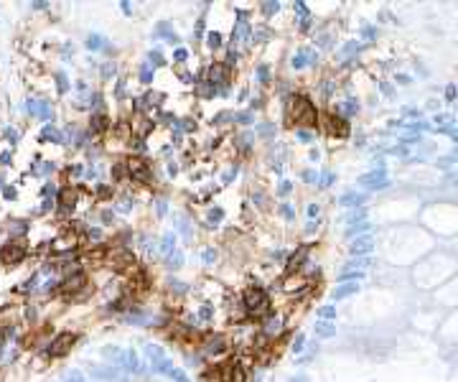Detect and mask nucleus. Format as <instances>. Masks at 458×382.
<instances>
[{
    "mask_svg": "<svg viewBox=\"0 0 458 382\" xmlns=\"http://www.w3.org/2000/svg\"><path fill=\"white\" fill-rule=\"evenodd\" d=\"M179 127H181L183 132H191V130H196V123H193V120H183V123H179ZM181 130H179V132H181Z\"/></svg>",
    "mask_w": 458,
    "mask_h": 382,
    "instance_id": "obj_33",
    "label": "nucleus"
},
{
    "mask_svg": "<svg viewBox=\"0 0 458 382\" xmlns=\"http://www.w3.org/2000/svg\"><path fill=\"white\" fill-rule=\"evenodd\" d=\"M250 120H252V115H247V112L245 115H237V123H250Z\"/></svg>",
    "mask_w": 458,
    "mask_h": 382,
    "instance_id": "obj_55",
    "label": "nucleus"
},
{
    "mask_svg": "<svg viewBox=\"0 0 458 382\" xmlns=\"http://www.w3.org/2000/svg\"><path fill=\"white\" fill-rule=\"evenodd\" d=\"M74 204H77V191H74V189H64V191H61V207H59V212L67 214Z\"/></svg>",
    "mask_w": 458,
    "mask_h": 382,
    "instance_id": "obj_9",
    "label": "nucleus"
},
{
    "mask_svg": "<svg viewBox=\"0 0 458 382\" xmlns=\"http://www.w3.org/2000/svg\"><path fill=\"white\" fill-rule=\"evenodd\" d=\"M359 112V102L357 100H346L341 107H339V115H344V118H354Z\"/></svg>",
    "mask_w": 458,
    "mask_h": 382,
    "instance_id": "obj_13",
    "label": "nucleus"
},
{
    "mask_svg": "<svg viewBox=\"0 0 458 382\" xmlns=\"http://www.w3.org/2000/svg\"><path fill=\"white\" fill-rule=\"evenodd\" d=\"M313 331H316V336H321V339H329V336H334V334H336L334 324H329V321H316Z\"/></svg>",
    "mask_w": 458,
    "mask_h": 382,
    "instance_id": "obj_12",
    "label": "nucleus"
},
{
    "mask_svg": "<svg viewBox=\"0 0 458 382\" xmlns=\"http://www.w3.org/2000/svg\"><path fill=\"white\" fill-rule=\"evenodd\" d=\"M99 46H102V38H99V36H90V38H87V49L97 51Z\"/></svg>",
    "mask_w": 458,
    "mask_h": 382,
    "instance_id": "obj_29",
    "label": "nucleus"
},
{
    "mask_svg": "<svg viewBox=\"0 0 458 382\" xmlns=\"http://www.w3.org/2000/svg\"><path fill=\"white\" fill-rule=\"evenodd\" d=\"M13 196H15V189L8 186V189H5V199H13Z\"/></svg>",
    "mask_w": 458,
    "mask_h": 382,
    "instance_id": "obj_57",
    "label": "nucleus"
},
{
    "mask_svg": "<svg viewBox=\"0 0 458 382\" xmlns=\"http://www.w3.org/2000/svg\"><path fill=\"white\" fill-rule=\"evenodd\" d=\"M77 342V334H59L56 339L49 344V357H64Z\"/></svg>",
    "mask_w": 458,
    "mask_h": 382,
    "instance_id": "obj_3",
    "label": "nucleus"
},
{
    "mask_svg": "<svg viewBox=\"0 0 458 382\" xmlns=\"http://www.w3.org/2000/svg\"><path fill=\"white\" fill-rule=\"evenodd\" d=\"M364 217H366V209H354V212H352V217H349V222L354 224V222H362Z\"/></svg>",
    "mask_w": 458,
    "mask_h": 382,
    "instance_id": "obj_31",
    "label": "nucleus"
},
{
    "mask_svg": "<svg viewBox=\"0 0 458 382\" xmlns=\"http://www.w3.org/2000/svg\"><path fill=\"white\" fill-rule=\"evenodd\" d=\"M54 194H56V189H54V186H43V196H46V199H49V196H54Z\"/></svg>",
    "mask_w": 458,
    "mask_h": 382,
    "instance_id": "obj_53",
    "label": "nucleus"
},
{
    "mask_svg": "<svg viewBox=\"0 0 458 382\" xmlns=\"http://www.w3.org/2000/svg\"><path fill=\"white\" fill-rule=\"evenodd\" d=\"M282 214L290 219V217H293V207H290V204H282Z\"/></svg>",
    "mask_w": 458,
    "mask_h": 382,
    "instance_id": "obj_54",
    "label": "nucleus"
},
{
    "mask_svg": "<svg viewBox=\"0 0 458 382\" xmlns=\"http://www.w3.org/2000/svg\"><path fill=\"white\" fill-rule=\"evenodd\" d=\"M257 77H260V82H268V79H270V74H268V66H260V69H257Z\"/></svg>",
    "mask_w": 458,
    "mask_h": 382,
    "instance_id": "obj_38",
    "label": "nucleus"
},
{
    "mask_svg": "<svg viewBox=\"0 0 458 382\" xmlns=\"http://www.w3.org/2000/svg\"><path fill=\"white\" fill-rule=\"evenodd\" d=\"M318 316H321V321H329V324H331V321L336 319V308H334V306H321V308H318Z\"/></svg>",
    "mask_w": 458,
    "mask_h": 382,
    "instance_id": "obj_20",
    "label": "nucleus"
},
{
    "mask_svg": "<svg viewBox=\"0 0 458 382\" xmlns=\"http://www.w3.org/2000/svg\"><path fill=\"white\" fill-rule=\"evenodd\" d=\"M79 171H82V166H72V168H69V173H72V176H77Z\"/></svg>",
    "mask_w": 458,
    "mask_h": 382,
    "instance_id": "obj_60",
    "label": "nucleus"
},
{
    "mask_svg": "<svg viewBox=\"0 0 458 382\" xmlns=\"http://www.w3.org/2000/svg\"><path fill=\"white\" fill-rule=\"evenodd\" d=\"M293 118H295V123L311 125V123L316 120L313 102H311L308 97H295V102H293Z\"/></svg>",
    "mask_w": 458,
    "mask_h": 382,
    "instance_id": "obj_1",
    "label": "nucleus"
},
{
    "mask_svg": "<svg viewBox=\"0 0 458 382\" xmlns=\"http://www.w3.org/2000/svg\"><path fill=\"white\" fill-rule=\"evenodd\" d=\"M303 181H308V184H311V181H318V173H313V171H305V173H303Z\"/></svg>",
    "mask_w": 458,
    "mask_h": 382,
    "instance_id": "obj_40",
    "label": "nucleus"
},
{
    "mask_svg": "<svg viewBox=\"0 0 458 382\" xmlns=\"http://www.w3.org/2000/svg\"><path fill=\"white\" fill-rule=\"evenodd\" d=\"M171 288L176 290V293H186V283H181V280H173L171 278Z\"/></svg>",
    "mask_w": 458,
    "mask_h": 382,
    "instance_id": "obj_34",
    "label": "nucleus"
},
{
    "mask_svg": "<svg viewBox=\"0 0 458 382\" xmlns=\"http://www.w3.org/2000/svg\"><path fill=\"white\" fill-rule=\"evenodd\" d=\"M290 189H293V184H290V181H280L277 194H280V196H288V194H290Z\"/></svg>",
    "mask_w": 458,
    "mask_h": 382,
    "instance_id": "obj_32",
    "label": "nucleus"
},
{
    "mask_svg": "<svg viewBox=\"0 0 458 382\" xmlns=\"http://www.w3.org/2000/svg\"><path fill=\"white\" fill-rule=\"evenodd\" d=\"M56 84H59L61 92H67V87H69V84H67V77H64V74H56Z\"/></svg>",
    "mask_w": 458,
    "mask_h": 382,
    "instance_id": "obj_37",
    "label": "nucleus"
},
{
    "mask_svg": "<svg viewBox=\"0 0 458 382\" xmlns=\"http://www.w3.org/2000/svg\"><path fill=\"white\" fill-rule=\"evenodd\" d=\"M280 329H282V319L280 316H270L265 321V334H277Z\"/></svg>",
    "mask_w": 458,
    "mask_h": 382,
    "instance_id": "obj_18",
    "label": "nucleus"
},
{
    "mask_svg": "<svg viewBox=\"0 0 458 382\" xmlns=\"http://www.w3.org/2000/svg\"><path fill=\"white\" fill-rule=\"evenodd\" d=\"M369 253H372V235H362V237H357V240L352 242V255L364 257V255H369Z\"/></svg>",
    "mask_w": 458,
    "mask_h": 382,
    "instance_id": "obj_6",
    "label": "nucleus"
},
{
    "mask_svg": "<svg viewBox=\"0 0 458 382\" xmlns=\"http://www.w3.org/2000/svg\"><path fill=\"white\" fill-rule=\"evenodd\" d=\"M171 377L176 380V382H186V377H183V372H181V370H171Z\"/></svg>",
    "mask_w": 458,
    "mask_h": 382,
    "instance_id": "obj_43",
    "label": "nucleus"
},
{
    "mask_svg": "<svg viewBox=\"0 0 458 382\" xmlns=\"http://www.w3.org/2000/svg\"><path fill=\"white\" fill-rule=\"evenodd\" d=\"M293 349H295V352H300V349H303V334H298V339L293 342Z\"/></svg>",
    "mask_w": 458,
    "mask_h": 382,
    "instance_id": "obj_48",
    "label": "nucleus"
},
{
    "mask_svg": "<svg viewBox=\"0 0 458 382\" xmlns=\"http://www.w3.org/2000/svg\"><path fill=\"white\" fill-rule=\"evenodd\" d=\"M290 382H308V380H305V377H293Z\"/></svg>",
    "mask_w": 458,
    "mask_h": 382,
    "instance_id": "obj_62",
    "label": "nucleus"
},
{
    "mask_svg": "<svg viewBox=\"0 0 458 382\" xmlns=\"http://www.w3.org/2000/svg\"><path fill=\"white\" fill-rule=\"evenodd\" d=\"M145 352H148V357H150V362H153V367H156V370H158V367L163 365V349H161V347H153V344H150V347H148Z\"/></svg>",
    "mask_w": 458,
    "mask_h": 382,
    "instance_id": "obj_14",
    "label": "nucleus"
},
{
    "mask_svg": "<svg viewBox=\"0 0 458 382\" xmlns=\"http://www.w3.org/2000/svg\"><path fill=\"white\" fill-rule=\"evenodd\" d=\"M127 168H130V173H133V178H138V181H150V171H148V166L140 158H130Z\"/></svg>",
    "mask_w": 458,
    "mask_h": 382,
    "instance_id": "obj_7",
    "label": "nucleus"
},
{
    "mask_svg": "<svg viewBox=\"0 0 458 382\" xmlns=\"http://www.w3.org/2000/svg\"><path fill=\"white\" fill-rule=\"evenodd\" d=\"M130 207H133V201H130V196L120 199V209H130Z\"/></svg>",
    "mask_w": 458,
    "mask_h": 382,
    "instance_id": "obj_47",
    "label": "nucleus"
},
{
    "mask_svg": "<svg viewBox=\"0 0 458 382\" xmlns=\"http://www.w3.org/2000/svg\"><path fill=\"white\" fill-rule=\"evenodd\" d=\"M313 59H316V54H311V56H305V51L295 54L293 56V69H303V66L308 64V61H313Z\"/></svg>",
    "mask_w": 458,
    "mask_h": 382,
    "instance_id": "obj_19",
    "label": "nucleus"
},
{
    "mask_svg": "<svg viewBox=\"0 0 458 382\" xmlns=\"http://www.w3.org/2000/svg\"><path fill=\"white\" fill-rule=\"evenodd\" d=\"M374 36H377V31H374L372 26H366V28L362 31V38H374Z\"/></svg>",
    "mask_w": 458,
    "mask_h": 382,
    "instance_id": "obj_41",
    "label": "nucleus"
},
{
    "mask_svg": "<svg viewBox=\"0 0 458 382\" xmlns=\"http://www.w3.org/2000/svg\"><path fill=\"white\" fill-rule=\"evenodd\" d=\"M112 219H115V214H112V212H102V222H104V224H110Z\"/></svg>",
    "mask_w": 458,
    "mask_h": 382,
    "instance_id": "obj_49",
    "label": "nucleus"
},
{
    "mask_svg": "<svg viewBox=\"0 0 458 382\" xmlns=\"http://www.w3.org/2000/svg\"><path fill=\"white\" fill-rule=\"evenodd\" d=\"M222 349H224L222 336H216V339H211V342L206 344V352H214V354H216V352H222Z\"/></svg>",
    "mask_w": 458,
    "mask_h": 382,
    "instance_id": "obj_22",
    "label": "nucleus"
},
{
    "mask_svg": "<svg viewBox=\"0 0 458 382\" xmlns=\"http://www.w3.org/2000/svg\"><path fill=\"white\" fill-rule=\"evenodd\" d=\"M359 184L366 186V189H384V186H387V176H384V171L379 168V171H372V173L362 176Z\"/></svg>",
    "mask_w": 458,
    "mask_h": 382,
    "instance_id": "obj_5",
    "label": "nucleus"
},
{
    "mask_svg": "<svg viewBox=\"0 0 458 382\" xmlns=\"http://www.w3.org/2000/svg\"><path fill=\"white\" fill-rule=\"evenodd\" d=\"M140 79H143L145 84H148V82L153 79V72H150V66H143V69H140Z\"/></svg>",
    "mask_w": 458,
    "mask_h": 382,
    "instance_id": "obj_35",
    "label": "nucleus"
},
{
    "mask_svg": "<svg viewBox=\"0 0 458 382\" xmlns=\"http://www.w3.org/2000/svg\"><path fill=\"white\" fill-rule=\"evenodd\" d=\"M206 265H211V262H216V250H211V247H206L204 250V257H201Z\"/></svg>",
    "mask_w": 458,
    "mask_h": 382,
    "instance_id": "obj_30",
    "label": "nucleus"
},
{
    "mask_svg": "<svg viewBox=\"0 0 458 382\" xmlns=\"http://www.w3.org/2000/svg\"><path fill=\"white\" fill-rule=\"evenodd\" d=\"M69 382H84V377H82V375H72Z\"/></svg>",
    "mask_w": 458,
    "mask_h": 382,
    "instance_id": "obj_58",
    "label": "nucleus"
},
{
    "mask_svg": "<svg viewBox=\"0 0 458 382\" xmlns=\"http://www.w3.org/2000/svg\"><path fill=\"white\" fill-rule=\"evenodd\" d=\"M173 245H176V235H166L163 237V242H161V253H166V255H171L173 253Z\"/></svg>",
    "mask_w": 458,
    "mask_h": 382,
    "instance_id": "obj_21",
    "label": "nucleus"
},
{
    "mask_svg": "<svg viewBox=\"0 0 458 382\" xmlns=\"http://www.w3.org/2000/svg\"><path fill=\"white\" fill-rule=\"evenodd\" d=\"M36 115H38V118H43V120H49V118L54 115V112H51V107H49L46 102H38V112H36Z\"/></svg>",
    "mask_w": 458,
    "mask_h": 382,
    "instance_id": "obj_25",
    "label": "nucleus"
},
{
    "mask_svg": "<svg viewBox=\"0 0 458 382\" xmlns=\"http://www.w3.org/2000/svg\"><path fill=\"white\" fill-rule=\"evenodd\" d=\"M308 217H311V219H316V217H318V207H316V204H311V207H308Z\"/></svg>",
    "mask_w": 458,
    "mask_h": 382,
    "instance_id": "obj_51",
    "label": "nucleus"
},
{
    "mask_svg": "<svg viewBox=\"0 0 458 382\" xmlns=\"http://www.w3.org/2000/svg\"><path fill=\"white\" fill-rule=\"evenodd\" d=\"M295 10H298V15H300V18L308 15V8H305V3H295Z\"/></svg>",
    "mask_w": 458,
    "mask_h": 382,
    "instance_id": "obj_44",
    "label": "nucleus"
},
{
    "mask_svg": "<svg viewBox=\"0 0 458 382\" xmlns=\"http://www.w3.org/2000/svg\"><path fill=\"white\" fill-rule=\"evenodd\" d=\"M156 209H158V214H161V217H163V214L168 212V204H166V199H161V201H158V204H156Z\"/></svg>",
    "mask_w": 458,
    "mask_h": 382,
    "instance_id": "obj_45",
    "label": "nucleus"
},
{
    "mask_svg": "<svg viewBox=\"0 0 458 382\" xmlns=\"http://www.w3.org/2000/svg\"><path fill=\"white\" fill-rule=\"evenodd\" d=\"M112 74H115V66H110V64H107L104 69H102V77L107 79V77H112Z\"/></svg>",
    "mask_w": 458,
    "mask_h": 382,
    "instance_id": "obj_46",
    "label": "nucleus"
},
{
    "mask_svg": "<svg viewBox=\"0 0 458 382\" xmlns=\"http://www.w3.org/2000/svg\"><path fill=\"white\" fill-rule=\"evenodd\" d=\"M122 171H125V168H122V166H120V163H117V166H115V178H122V176H125V173H122Z\"/></svg>",
    "mask_w": 458,
    "mask_h": 382,
    "instance_id": "obj_56",
    "label": "nucleus"
},
{
    "mask_svg": "<svg viewBox=\"0 0 458 382\" xmlns=\"http://www.w3.org/2000/svg\"><path fill=\"white\" fill-rule=\"evenodd\" d=\"M263 8H265V13H268V15H273V13H277V8H280V5H277V3H265Z\"/></svg>",
    "mask_w": 458,
    "mask_h": 382,
    "instance_id": "obj_42",
    "label": "nucleus"
},
{
    "mask_svg": "<svg viewBox=\"0 0 458 382\" xmlns=\"http://www.w3.org/2000/svg\"><path fill=\"white\" fill-rule=\"evenodd\" d=\"M245 306H247L252 313H263V311H268L270 298H268V293H265L263 288H250L247 293H245Z\"/></svg>",
    "mask_w": 458,
    "mask_h": 382,
    "instance_id": "obj_2",
    "label": "nucleus"
},
{
    "mask_svg": "<svg viewBox=\"0 0 458 382\" xmlns=\"http://www.w3.org/2000/svg\"><path fill=\"white\" fill-rule=\"evenodd\" d=\"M90 130L94 132V135H99V132H104V130H107V118L102 115V112H94V115H92V120H90Z\"/></svg>",
    "mask_w": 458,
    "mask_h": 382,
    "instance_id": "obj_11",
    "label": "nucleus"
},
{
    "mask_svg": "<svg viewBox=\"0 0 458 382\" xmlns=\"http://www.w3.org/2000/svg\"><path fill=\"white\" fill-rule=\"evenodd\" d=\"M168 265H171V267H181V265H183V257H181V253H171V257H168Z\"/></svg>",
    "mask_w": 458,
    "mask_h": 382,
    "instance_id": "obj_28",
    "label": "nucleus"
},
{
    "mask_svg": "<svg viewBox=\"0 0 458 382\" xmlns=\"http://www.w3.org/2000/svg\"><path fill=\"white\" fill-rule=\"evenodd\" d=\"M362 201H364V194H352V191H349V194H344L339 199V204L341 207H354V204H362Z\"/></svg>",
    "mask_w": 458,
    "mask_h": 382,
    "instance_id": "obj_15",
    "label": "nucleus"
},
{
    "mask_svg": "<svg viewBox=\"0 0 458 382\" xmlns=\"http://www.w3.org/2000/svg\"><path fill=\"white\" fill-rule=\"evenodd\" d=\"M224 72H227V69H224L222 64H214L211 69H209V79H211V84H214V87L219 84V82H224Z\"/></svg>",
    "mask_w": 458,
    "mask_h": 382,
    "instance_id": "obj_16",
    "label": "nucleus"
},
{
    "mask_svg": "<svg viewBox=\"0 0 458 382\" xmlns=\"http://www.w3.org/2000/svg\"><path fill=\"white\" fill-rule=\"evenodd\" d=\"M446 97H448V100H453V97H456V89H453V87H448V92H446Z\"/></svg>",
    "mask_w": 458,
    "mask_h": 382,
    "instance_id": "obj_59",
    "label": "nucleus"
},
{
    "mask_svg": "<svg viewBox=\"0 0 458 382\" xmlns=\"http://www.w3.org/2000/svg\"><path fill=\"white\" fill-rule=\"evenodd\" d=\"M41 140H54V143H61L64 138H61V132H59L54 125H46V127H43V132H41Z\"/></svg>",
    "mask_w": 458,
    "mask_h": 382,
    "instance_id": "obj_17",
    "label": "nucleus"
},
{
    "mask_svg": "<svg viewBox=\"0 0 458 382\" xmlns=\"http://www.w3.org/2000/svg\"><path fill=\"white\" fill-rule=\"evenodd\" d=\"M82 285H84V275L77 273L74 278H67V280H64V283L59 285V290H61V293H74V290L82 288Z\"/></svg>",
    "mask_w": 458,
    "mask_h": 382,
    "instance_id": "obj_10",
    "label": "nucleus"
},
{
    "mask_svg": "<svg viewBox=\"0 0 458 382\" xmlns=\"http://www.w3.org/2000/svg\"><path fill=\"white\" fill-rule=\"evenodd\" d=\"M186 56H188L186 49H176V54H173V59H176V61H186Z\"/></svg>",
    "mask_w": 458,
    "mask_h": 382,
    "instance_id": "obj_39",
    "label": "nucleus"
},
{
    "mask_svg": "<svg viewBox=\"0 0 458 382\" xmlns=\"http://www.w3.org/2000/svg\"><path fill=\"white\" fill-rule=\"evenodd\" d=\"M222 217H224V212H222L219 207H214V209H209V222H211V224H216V222H222Z\"/></svg>",
    "mask_w": 458,
    "mask_h": 382,
    "instance_id": "obj_26",
    "label": "nucleus"
},
{
    "mask_svg": "<svg viewBox=\"0 0 458 382\" xmlns=\"http://www.w3.org/2000/svg\"><path fill=\"white\" fill-rule=\"evenodd\" d=\"M206 43H209V49H219V46H222V36L216 33V31H211L209 38H206Z\"/></svg>",
    "mask_w": 458,
    "mask_h": 382,
    "instance_id": "obj_24",
    "label": "nucleus"
},
{
    "mask_svg": "<svg viewBox=\"0 0 458 382\" xmlns=\"http://www.w3.org/2000/svg\"><path fill=\"white\" fill-rule=\"evenodd\" d=\"M125 365H127V370H138V354L135 352H125Z\"/></svg>",
    "mask_w": 458,
    "mask_h": 382,
    "instance_id": "obj_23",
    "label": "nucleus"
},
{
    "mask_svg": "<svg viewBox=\"0 0 458 382\" xmlns=\"http://www.w3.org/2000/svg\"><path fill=\"white\" fill-rule=\"evenodd\" d=\"M5 138L15 143V140H18V135H15V130H10V127H8V130H5Z\"/></svg>",
    "mask_w": 458,
    "mask_h": 382,
    "instance_id": "obj_52",
    "label": "nucleus"
},
{
    "mask_svg": "<svg viewBox=\"0 0 458 382\" xmlns=\"http://www.w3.org/2000/svg\"><path fill=\"white\" fill-rule=\"evenodd\" d=\"M90 237L92 240H99V230H90Z\"/></svg>",
    "mask_w": 458,
    "mask_h": 382,
    "instance_id": "obj_61",
    "label": "nucleus"
},
{
    "mask_svg": "<svg viewBox=\"0 0 458 382\" xmlns=\"http://www.w3.org/2000/svg\"><path fill=\"white\" fill-rule=\"evenodd\" d=\"M150 61L156 64V66H163V64H166V59H163V54H161L158 49H153V51H150Z\"/></svg>",
    "mask_w": 458,
    "mask_h": 382,
    "instance_id": "obj_27",
    "label": "nucleus"
},
{
    "mask_svg": "<svg viewBox=\"0 0 458 382\" xmlns=\"http://www.w3.org/2000/svg\"><path fill=\"white\" fill-rule=\"evenodd\" d=\"M97 196L107 199V196H110V189H107V186H99V189H97Z\"/></svg>",
    "mask_w": 458,
    "mask_h": 382,
    "instance_id": "obj_50",
    "label": "nucleus"
},
{
    "mask_svg": "<svg viewBox=\"0 0 458 382\" xmlns=\"http://www.w3.org/2000/svg\"><path fill=\"white\" fill-rule=\"evenodd\" d=\"M199 316H201L204 321H209V319H211V306H209V303H206V306H201V311H199Z\"/></svg>",
    "mask_w": 458,
    "mask_h": 382,
    "instance_id": "obj_36",
    "label": "nucleus"
},
{
    "mask_svg": "<svg viewBox=\"0 0 458 382\" xmlns=\"http://www.w3.org/2000/svg\"><path fill=\"white\" fill-rule=\"evenodd\" d=\"M357 290H359V283H357V280H352V283H339V285L334 288L331 298H334V301H339V298H346V296H354Z\"/></svg>",
    "mask_w": 458,
    "mask_h": 382,
    "instance_id": "obj_8",
    "label": "nucleus"
},
{
    "mask_svg": "<svg viewBox=\"0 0 458 382\" xmlns=\"http://www.w3.org/2000/svg\"><path fill=\"white\" fill-rule=\"evenodd\" d=\"M23 255H26V247L20 245V242H10V245H5L3 250H0L3 262H10V265H15L18 260H23Z\"/></svg>",
    "mask_w": 458,
    "mask_h": 382,
    "instance_id": "obj_4",
    "label": "nucleus"
}]
</instances>
